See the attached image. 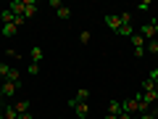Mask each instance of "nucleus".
<instances>
[{
	"instance_id": "obj_1",
	"label": "nucleus",
	"mask_w": 158,
	"mask_h": 119,
	"mask_svg": "<svg viewBox=\"0 0 158 119\" xmlns=\"http://www.w3.org/2000/svg\"><path fill=\"white\" fill-rule=\"evenodd\" d=\"M69 106L77 111L79 119H87V117H90V106H87V101H77V98H71V101H69Z\"/></svg>"
},
{
	"instance_id": "obj_2",
	"label": "nucleus",
	"mask_w": 158,
	"mask_h": 119,
	"mask_svg": "<svg viewBox=\"0 0 158 119\" xmlns=\"http://www.w3.org/2000/svg\"><path fill=\"white\" fill-rule=\"evenodd\" d=\"M16 90H21V82H6V79H3V85H0V95L3 98L16 95Z\"/></svg>"
},
{
	"instance_id": "obj_3",
	"label": "nucleus",
	"mask_w": 158,
	"mask_h": 119,
	"mask_svg": "<svg viewBox=\"0 0 158 119\" xmlns=\"http://www.w3.org/2000/svg\"><path fill=\"white\" fill-rule=\"evenodd\" d=\"M121 108H124V114H129V117H137V114H140V103H137V98H127V101H121Z\"/></svg>"
},
{
	"instance_id": "obj_4",
	"label": "nucleus",
	"mask_w": 158,
	"mask_h": 119,
	"mask_svg": "<svg viewBox=\"0 0 158 119\" xmlns=\"http://www.w3.org/2000/svg\"><path fill=\"white\" fill-rule=\"evenodd\" d=\"M140 34H142V37H145L148 40V42H150V40H156V24H153V21H148V24H142V29H140Z\"/></svg>"
},
{
	"instance_id": "obj_5",
	"label": "nucleus",
	"mask_w": 158,
	"mask_h": 119,
	"mask_svg": "<svg viewBox=\"0 0 158 119\" xmlns=\"http://www.w3.org/2000/svg\"><path fill=\"white\" fill-rule=\"evenodd\" d=\"M37 13V0H24V19H32Z\"/></svg>"
},
{
	"instance_id": "obj_6",
	"label": "nucleus",
	"mask_w": 158,
	"mask_h": 119,
	"mask_svg": "<svg viewBox=\"0 0 158 119\" xmlns=\"http://www.w3.org/2000/svg\"><path fill=\"white\" fill-rule=\"evenodd\" d=\"M108 114H113V117H121V114H124V108H121V101H116V98H113V101H108Z\"/></svg>"
},
{
	"instance_id": "obj_7",
	"label": "nucleus",
	"mask_w": 158,
	"mask_h": 119,
	"mask_svg": "<svg viewBox=\"0 0 158 119\" xmlns=\"http://www.w3.org/2000/svg\"><path fill=\"white\" fill-rule=\"evenodd\" d=\"M42 58H45V51H42L40 45H34L32 51H29V61H32V64H40Z\"/></svg>"
},
{
	"instance_id": "obj_8",
	"label": "nucleus",
	"mask_w": 158,
	"mask_h": 119,
	"mask_svg": "<svg viewBox=\"0 0 158 119\" xmlns=\"http://www.w3.org/2000/svg\"><path fill=\"white\" fill-rule=\"evenodd\" d=\"M106 24L113 29V32H118V27H121V19H118L116 13H106Z\"/></svg>"
},
{
	"instance_id": "obj_9",
	"label": "nucleus",
	"mask_w": 158,
	"mask_h": 119,
	"mask_svg": "<svg viewBox=\"0 0 158 119\" xmlns=\"http://www.w3.org/2000/svg\"><path fill=\"white\" fill-rule=\"evenodd\" d=\"M16 32H19L16 24H3V27H0V34H3V37H16Z\"/></svg>"
},
{
	"instance_id": "obj_10",
	"label": "nucleus",
	"mask_w": 158,
	"mask_h": 119,
	"mask_svg": "<svg viewBox=\"0 0 158 119\" xmlns=\"http://www.w3.org/2000/svg\"><path fill=\"white\" fill-rule=\"evenodd\" d=\"M8 8L13 11V16H24V0H11Z\"/></svg>"
},
{
	"instance_id": "obj_11",
	"label": "nucleus",
	"mask_w": 158,
	"mask_h": 119,
	"mask_svg": "<svg viewBox=\"0 0 158 119\" xmlns=\"http://www.w3.org/2000/svg\"><path fill=\"white\" fill-rule=\"evenodd\" d=\"M0 21H3V24H13V21H16V16H13L11 8H3V11H0Z\"/></svg>"
},
{
	"instance_id": "obj_12",
	"label": "nucleus",
	"mask_w": 158,
	"mask_h": 119,
	"mask_svg": "<svg viewBox=\"0 0 158 119\" xmlns=\"http://www.w3.org/2000/svg\"><path fill=\"white\" fill-rule=\"evenodd\" d=\"M13 108H16V114H27L29 108H32V103L24 98V101H16V103H13Z\"/></svg>"
},
{
	"instance_id": "obj_13",
	"label": "nucleus",
	"mask_w": 158,
	"mask_h": 119,
	"mask_svg": "<svg viewBox=\"0 0 158 119\" xmlns=\"http://www.w3.org/2000/svg\"><path fill=\"white\" fill-rule=\"evenodd\" d=\"M3 79H6V82H21V74H19L16 72V69H8V72H6V77H3Z\"/></svg>"
},
{
	"instance_id": "obj_14",
	"label": "nucleus",
	"mask_w": 158,
	"mask_h": 119,
	"mask_svg": "<svg viewBox=\"0 0 158 119\" xmlns=\"http://www.w3.org/2000/svg\"><path fill=\"white\" fill-rule=\"evenodd\" d=\"M116 34H121V37H132V34H135V27H132V24H121Z\"/></svg>"
},
{
	"instance_id": "obj_15",
	"label": "nucleus",
	"mask_w": 158,
	"mask_h": 119,
	"mask_svg": "<svg viewBox=\"0 0 158 119\" xmlns=\"http://www.w3.org/2000/svg\"><path fill=\"white\" fill-rule=\"evenodd\" d=\"M129 40H132V48H145V37H142L140 32H135Z\"/></svg>"
},
{
	"instance_id": "obj_16",
	"label": "nucleus",
	"mask_w": 158,
	"mask_h": 119,
	"mask_svg": "<svg viewBox=\"0 0 158 119\" xmlns=\"http://www.w3.org/2000/svg\"><path fill=\"white\" fill-rule=\"evenodd\" d=\"M79 42H82V45H90L92 42V32L90 29H82V32H79Z\"/></svg>"
},
{
	"instance_id": "obj_17",
	"label": "nucleus",
	"mask_w": 158,
	"mask_h": 119,
	"mask_svg": "<svg viewBox=\"0 0 158 119\" xmlns=\"http://www.w3.org/2000/svg\"><path fill=\"white\" fill-rule=\"evenodd\" d=\"M56 13H58V19H61V21H69V19H71V8H66V6H61Z\"/></svg>"
},
{
	"instance_id": "obj_18",
	"label": "nucleus",
	"mask_w": 158,
	"mask_h": 119,
	"mask_svg": "<svg viewBox=\"0 0 158 119\" xmlns=\"http://www.w3.org/2000/svg\"><path fill=\"white\" fill-rule=\"evenodd\" d=\"M142 93H156V82H153V79H142Z\"/></svg>"
},
{
	"instance_id": "obj_19",
	"label": "nucleus",
	"mask_w": 158,
	"mask_h": 119,
	"mask_svg": "<svg viewBox=\"0 0 158 119\" xmlns=\"http://www.w3.org/2000/svg\"><path fill=\"white\" fill-rule=\"evenodd\" d=\"M3 119H19L16 108H13V106H6V108H3Z\"/></svg>"
},
{
	"instance_id": "obj_20",
	"label": "nucleus",
	"mask_w": 158,
	"mask_h": 119,
	"mask_svg": "<svg viewBox=\"0 0 158 119\" xmlns=\"http://www.w3.org/2000/svg\"><path fill=\"white\" fill-rule=\"evenodd\" d=\"M74 98H77V101H87V98H90V90H87V87H79V93Z\"/></svg>"
},
{
	"instance_id": "obj_21",
	"label": "nucleus",
	"mask_w": 158,
	"mask_h": 119,
	"mask_svg": "<svg viewBox=\"0 0 158 119\" xmlns=\"http://www.w3.org/2000/svg\"><path fill=\"white\" fill-rule=\"evenodd\" d=\"M145 48H148L150 53H156V56H158V37H156V40H150V42H145Z\"/></svg>"
},
{
	"instance_id": "obj_22",
	"label": "nucleus",
	"mask_w": 158,
	"mask_h": 119,
	"mask_svg": "<svg viewBox=\"0 0 158 119\" xmlns=\"http://www.w3.org/2000/svg\"><path fill=\"white\" fill-rule=\"evenodd\" d=\"M13 58L19 61V53L13 51V48H6V61H13Z\"/></svg>"
},
{
	"instance_id": "obj_23",
	"label": "nucleus",
	"mask_w": 158,
	"mask_h": 119,
	"mask_svg": "<svg viewBox=\"0 0 158 119\" xmlns=\"http://www.w3.org/2000/svg\"><path fill=\"white\" fill-rule=\"evenodd\" d=\"M118 19H121V24H132V13L129 11H121V16H118Z\"/></svg>"
},
{
	"instance_id": "obj_24",
	"label": "nucleus",
	"mask_w": 158,
	"mask_h": 119,
	"mask_svg": "<svg viewBox=\"0 0 158 119\" xmlns=\"http://www.w3.org/2000/svg\"><path fill=\"white\" fill-rule=\"evenodd\" d=\"M27 72H29V74H34V77H37V74H40V64H29V66H27Z\"/></svg>"
},
{
	"instance_id": "obj_25",
	"label": "nucleus",
	"mask_w": 158,
	"mask_h": 119,
	"mask_svg": "<svg viewBox=\"0 0 158 119\" xmlns=\"http://www.w3.org/2000/svg\"><path fill=\"white\" fill-rule=\"evenodd\" d=\"M148 79H153V82L158 85V66H156V69H150V74H148Z\"/></svg>"
},
{
	"instance_id": "obj_26",
	"label": "nucleus",
	"mask_w": 158,
	"mask_h": 119,
	"mask_svg": "<svg viewBox=\"0 0 158 119\" xmlns=\"http://www.w3.org/2000/svg\"><path fill=\"white\" fill-rule=\"evenodd\" d=\"M132 53H135V58H142L145 56V48H132Z\"/></svg>"
},
{
	"instance_id": "obj_27",
	"label": "nucleus",
	"mask_w": 158,
	"mask_h": 119,
	"mask_svg": "<svg viewBox=\"0 0 158 119\" xmlns=\"http://www.w3.org/2000/svg\"><path fill=\"white\" fill-rule=\"evenodd\" d=\"M140 119H158L156 111H148V114H140Z\"/></svg>"
},
{
	"instance_id": "obj_28",
	"label": "nucleus",
	"mask_w": 158,
	"mask_h": 119,
	"mask_svg": "<svg viewBox=\"0 0 158 119\" xmlns=\"http://www.w3.org/2000/svg\"><path fill=\"white\" fill-rule=\"evenodd\" d=\"M19 119H34V117H32V114L27 111V114H19Z\"/></svg>"
},
{
	"instance_id": "obj_29",
	"label": "nucleus",
	"mask_w": 158,
	"mask_h": 119,
	"mask_svg": "<svg viewBox=\"0 0 158 119\" xmlns=\"http://www.w3.org/2000/svg\"><path fill=\"white\" fill-rule=\"evenodd\" d=\"M3 108H6V103H3V95H0V114H3Z\"/></svg>"
},
{
	"instance_id": "obj_30",
	"label": "nucleus",
	"mask_w": 158,
	"mask_h": 119,
	"mask_svg": "<svg viewBox=\"0 0 158 119\" xmlns=\"http://www.w3.org/2000/svg\"><path fill=\"white\" fill-rule=\"evenodd\" d=\"M103 119H116V117H113V114H106V117H103Z\"/></svg>"
},
{
	"instance_id": "obj_31",
	"label": "nucleus",
	"mask_w": 158,
	"mask_h": 119,
	"mask_svg": "<svg viewBox=\"0 0 158 119\" xmlns=\"http://www.w3.org/2000/svg\"><path fill=\"white\" fill-rule=\"evenodd\" d=\"M153 111H156V114H158V101H156V106H153Z\"/></svg>"
},
{
	"instance_id": "obj_32",
	"label": "nucleus",
	"mask_w": 158,
	"mask_h": 119,
	"mask_svg": "<svg viewBox=\"0 0 158 119\" xmlns=\"http://www.w3.org/2000/svg\"><path fill=\"white\" fill-rule=\"evenodd\" d=\"M153 24H156V32H158V21H156V19H153Z\"/></svg>"
},
{
	"instance_id": "obj_33",
	"label": "nucleus",
	"mask_w": 158,
	"mask_h": 119,
	"mask_svg": "<svg viewBox=\"0 0 158 119\" xmlns=\"http://www.w3.org/2000/svg\"><path fill=\"white\" fill-rule=\"evenodd\" d=\"M132 119H140V117H132Z\"/></svg>"
},
{
	"instance_id": "obj_34",
	"label": "nucleus",
	"mask_w": 158,
	"mask_h": 119,
	"mask_svg": "<svg viewBox=\"0 0 158 119\" xmlns=\"http://www.w3.org/2000/svg\"><path fill=\"white\" fill-rule=\"evenodd\" d=\"M0 119H3V114H0Z\"/></svg>"
}]
</instances>
